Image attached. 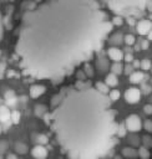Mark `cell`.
<instances>
[{
  "label": "cell",
  "instance_id": "obj_1",
  "mask_svg": "<svg viewBox=\"0 0 152 159\" xmlns=\"http://www.w3.org/2000/svg\"><path fill=\"white\" fill-rule=\"evenodd\" d=\"M111 29L96 0H46L22 15L19 66L25 76L60 80L100 50Z\"/></svg>",
  "mask_w": 152,
  "mask_h": 159
},
{
  "label": "cell",
  "instance_id": "obj_2",
  "mask_svg": "<svg viewBox=\"0 0 152 159\" xmlns=\"http://www.w3.org/2000/svg\"><path fill=\"white\" fill-rule=\"evenodd\" d=\"M52 101L46 113L62 152L69 159H101L113 144L118 124L115 122L111 101L96 88L76 84Z\"/></svg>",
  "mask_w": 152,
  "mask_h": 159
},
{
  "label": "cell",
  "instance_id": "obj_3",
  "mask_svg": "<svg viewBox=\"0 0 152 159\" xmlns=\"http://www.w3.org/2000/svg\"><path fill=\"white\" fill-rule=\"evenodd\" d=\"M125 127H126V129H127L128 132H132V133H136V132L141 130V128H142L141 118H140L137 114H130V116L126 118Z\"/></svg>",
  "mask_w": 152,
  "mask_h": 159
},
{
  "label": "cell",
  "instance_id": "obj_4",
  "mask_svg": "<svg viewBox=\"0 0 152 159\" xmlns=\"http://www.w3.org/2000/svg\"><path fill=\"white\" fill-rule=\"evenodd\" d=\"M141 98V91L136 87H130L126 92H125V99L127 103L130 104H135L140 101Z\"/></svg>",
  "mask_w": 152,
  "mask_h": 159
},
{
  "label": "cell",
  "instance_id": "obj_5",
  "mask_svg": "<svg viewBox=\"0 0 152 159\" xmlns=\"http://www.w3.org/2000/svg\"><path fill=\"white\" fill-rule=\"evenodd\" d=\"M31 155L34 159H46L49 155V152L44 145L37 144L31 149Z\"/></svg>",
  "mask_w": 152,
  "mask_h": 159
},
{
  "label": "cell",
  "instance_id": "obj_6",
  "mask_svg": "<svg viewBox=\"0 0 152 159\" xmlns=\"http://www.w3.org/2000/svg\"><path fill=\"white\" fill-rule=\"evenodd\" d=\"M107 56H108V58L112 60L113 62H120V61H122V58H123V52H122L118 47L111 46V47H108V50H107Z\"/></svg>",
  "mask_w": 152,
  "mask_h": 159
},
{
  "label": "cell",
  "instance_id": "obj_7",
  "mask_svg": "<svg viewBox=\"0 0 152 159\" xmlns=\"http://www.w3.org/2000/svg\"><path fill=\"white\" fill-rule=\"evenodd\" d=\"M136 29H137V32H138L140 35L145 36V35H147V34L152 30V22H151L150 20H141V21L137 24Z\"/></svg>",
  "mask_w": 152,
  "mask_h": 159
},
{
  "label": "cell",
  "instance_id": "obj_8",
  "mask_svg": "<svg viewBox=\"0 0 152 159\" xmlns=\"http://www.w3.org/2000/svg\"><path fill=\"white\" fill-rule=\"evenodd\" d=\"M45 92H46V87L42 86V84H32V86L30 87V91H29L31 98H39V97L42 96Z\"/></svg>",
  "mask_w": 152,
  "mask_h": 159
},
{
  "label": "cell",
  "instance_id": "obj_9",
  "mask_svg": "<svg viewBox=\"0 0 152 159\" xmlns=\"http://www.w3.org/2000/svg\"><path fill=\"white\" fill-rule=\"evenodd\" d=\"M4 99H5V102H6L7 106H14V104L16 103V101H17V99H16V96H15V92L11 91V89H7V91L5 92Z\"/></svg>",
  "mask_w": 152,
  "mask_h": 159
},
{
  "label": "cell",
  "instance_id": "obj_10",
  "mask_svg": "<svg viewBox=\"0 0 152 159\" xmlns=\"http://www.w3.org/2000/svg\"><path fill=\"white\" fill-rule=\"evenodd\" d=\"M143 78H145V75L141 71H135V72H132L130 75V82L133 83V84H137V83L142 82Z\"/></svg>",
  "mask_w": 152,
  "mask_h": 159
},
{
  "label": "cell",
  "instance_id": "obj_11",
  "mask_svg": "<svg viewBox=\"0 0 152 159\" xmlns=\"http://www.w3.org/2000/svg\"><path fill=\"white\" fill-rule=\"evenodd\" d=\"M105 84L107 87H116L118 84V80H117V76L113 75V73H108L105 78Z\"/></svg>",
  "mask_w": 152,
  "mask_h": 159
},
{
  "label": "cell",
  "instance_id": "obj_12",
  "mask_svg": "<svg viewBox=\"0 0 152 159\" xmlns=\"http://www.w3.org/2000/svg\"><path fill=\"white\" fill-rule=\"evenodd\" d=\"M121 154L122 157L125 158H128V159H133L135 157H137V150L133 149V148H130V147H126L121 150Z\"/></svg>",
  "mask_w": 152,
  "mask_h": 159
},
{
  "label": "cell",
  "instance_id": "obj_13",
  "mask_svg": "<svg viewBox=\"0 0 152 159\" xmlns=\"http://www.w3.org/2000/svg\"><path fill=\"white\" fill-rule=\"evenodd\" d=\"M10 111L6 106H0V120L1 122H7L10 120Z\"/></svg>",
  "mask_w": 152,
  "mask_h": 159
},
{
  "label": "cell",
  "instance_id": "obj_14",
  "mask_svg": "<svg viewBox=\"0 0 152 159\" xmlns=\"http://www.w3.org/2000/svg\"><path fill=\"white\" fill-rule=\"evenodd\" d=\"M14 149L17 154H26L27 153V145L22 142H16L14 145Z\"/></svg>",
  "mask_w": 152,
  "mask_h": 159
},
{
  "label": "cell",
  "instance_id": "obj_15",
  "mask_svg": "<svg viewBox=\"0 0 152 159\" xmlns=\"http://www.w3.org/2000/svg\"><path fill=\"white\" fill-rule=\"evenodd\" d=\"M46 111H47V108L44 104H36L34 107V113L36 117H44L46 114Z\"/></svg>",
  "mask_w": 152,
  "mask_h": 159
},
{
  "label": "cell",
  "instance_id": "obj_16",
  "mask_svg": "<svg viewBox=\"0 0 152 159\" xmlns=\"http://www.w3.org/2000/svg\"><path fill=\"white\" fill-rule=\"evenodd\" d=\"M122 71H123V67H122V65L120 62H113L111 65V73L117 76V75H121Z\"/></svg>",
  "mask_w": 152,
  "mask_h": 159
},
{
  "label": "cell",
  "instance_id": "obj_17",
  "mask_svg": "<svg viewBox=\"0 0 152 159\" xmlns=\"http://www.w3.org/2000/svg\"><path fill=\"white\" fill-rule=\"evenodd\" d=\"M95 88H96L100 93H102V94H107V93L110 92V91H108V87H107L105 83H102V82H96Z\"/></svg>",
  "mask_w": 152,
  "mask_h": 159
},
{
  "label": "cell",
  "instance_id": "obj_18",
  "mask_svg": "<svg viewBox=\"0 0 152 159\" xmlns=\"http://www.w3.org/2000/svg\"><path fill=\"white\" fill-rule=\"evenodd\" d=\"M20 119H21V114L19 111H12L10 113V120L14 123V124H19L20 123Z\"/></svg>",
  "mask_w": 152,
  "mask_h": 159
},
{
  "label": "cell",
  "instance_id": "obj_19",
  "mask_svg": "<svg viewBox=\"0 0 152 159\" xmlns=\"http://www.w3.org/2000/svg\"><path fill=\"white\" fill-rule=\"evenodd\" d=\"M137 155L141 159H148L150 158V152L145 148V147H140V149L137 150Z\"/></svg>",
  "mask_w": 152,
  "mask_h": 159
},
{
  "label": "cell",
  "instance_id": "obj_20",
  "mask_svg": "<svg viewBox=\"0 0 152 159\" xmlns=\"http://www.w3.org/2000/svg\"><path fill=\"white\" fill-rule=\"evenodd\" d=\"M120 96H121V93H120V91H117V89H112V91L108 92V99H110L111 102H116V101L120 98Z\"/></svg>",
  "mask_w": 152,
  "mask_h": 159
},
{
  "label": "cell",
  "instance_id": "obj_21",
  "mask_svg": "<svg viewBox=\"0 0 152 159\" xmlns=\"http://www.w3.org/2000/svg\"><path fill=\"white\" fill-rule=\"evenodd\" d=\"M151 66H152V63H151V61L147 60V58H145V60H142V61L140 62V67H141L142 70H145V71L151 70Z\"/></svg>",
  "mask_w": 152,
  "mask_h": 159
},
{
  "label": "cell",
  "instance_id": "obj_22",
  "mask_svg": "<svg viewBox=\"0 0 152 159\" xmlns=\"http://www.w3.org/2000/svg\"><path fill=\"white\" fill-rule=\"evenodd\" d=\"M135 42H136V37H135L132 34H128V35L125 36V43H126V45L132 46V45H135Z\"/></svg>",
  "mask_w": 152,
  "mask_h": 159
},
{
  "label": "cell",
  "instance_id": "obj_23",
  "mask_svg": "<svg viewBox=\"0 0 152 159\" xmlns=\"http://www.w3.org/2000/svg\"><path fill=\"white\" fill-rule=\"evenodd\" d=\"M112 25H115V26H121L122 24H123V19H122V16H120V15H116V16H113V19H112V22H111Z\"/></svg>",
  "mask_w": 152,
  "mask_h": 159
},
{
  "label": "cell",
  "instance_id": "obj_24",
  "mask_svg": "<svg viewBox=\"0 0 152 159\" xmlns=\"http://www.w3.org/2000/svg\"><path fill=\"white\" fill-rule=\"evenodd\" d=\"M126 132H127L126 127H125L123 124H120V125L117 127V132H116V134H117L118 137H125V135H126Z\"/></svg>",
  "mask_w": 152,
  "mask_h": 159
},
{
  "label": "cell",
  "instance_id": "obj_25",
  "mask_svg": "<svg viewBox=\"0 0 152 159\" xmlns=\"http://www.w3.org/2000/svg\"><path fill=\"white\" fill-rule=\"evenodd\" d=\"M47 142H49V138L46 135H44V134H39L37 135V143L40 145H45V144H47Z\"/></svg>",
  "mask_w": 152,
  "mask_h": 159
},
{
  "label": "cell",
  "instance_id": "obj_26",
  "mask_svg": "<svg viewBox=\"0 0 152 159\" xmlns=\"http://www.w3.org/2000/svg\"><path fill=\"white\" fill-rule=\"evenodd\" d=\"M7 147H9L7 142H6V140H4V139H0V155H1V154H4V153L7 150Z\"/></svg>",
  "mask_w": 152,
  "mask_h": 159
},
{
  "label": "cell",
  "instance_id": "obj_27",
  "mask_svg": "<svg viewBox=\"0 0 152 159\" xmlns=\"http://www.w3.org/2000/svg\"><path fill=\"white\" fill-rule=\"evenodd\" d=\"M111 42H112V43H115V45H118V43H121V42H122V36H121L120 34H116V35H113V36L111 37Z\"/></svg>",
  "mask_w": 152,
  "mask_h": 159
},
{
  "label": "cell",
  "instance_id": "obj_28",
  "mask_svg": "<svg viewBox=\"0 0 152 159\" xmlns=\"http://www.w3.org/2000/svg\"><path fill=\"white\" fill-rule=\"evenodd\" d=\"M86 76H88V77H92L93 76V70H92V67L88 65V63H86L85 65V72H83Z\"/></svg>",
  "mask_w": 152,
  "mask_h": 159
},
{
  "label": "cell",
  "instance_id": "obj_29",
  "mask_svg": "<svg viewBox=\"0 0 152 159\" xmlns=\"http://www.w3.org/2000/svg\"><path fill=\"white\" fill-rule=\"evenodd\" d=\"M143 127H145V129H146L148 133H152V120H151V119H147V120H145V123H143Z\"/></svg>",
  "mask_w": 152,
  "mask_h": 159
},
{
  "label": "cell",
  "instance_id": "obj_30",
  "mask_svg": "<svg viewBox=\"0 0 152 159\" xmlns=\"http://www.w3.org/2000/svg\"><path fill=\"white\" fill-rule=\"evenodd\" d=\"M98 68H100V71H106V68H107V62H106V60H100L98 61Z\"/></svg>",
  "mask_w": 152,
  "mask_h": 159
},
{
  "label": "cell",
  "instance_id": "obj_31",
  "mask_svg": "<svg viewBox=\"0 0 152 159\" xmlns=\"http://www.w3.org/2000/svg\"><path fill=\"white\" fill-rule=\"evenodd\" d=\"M151 92H152V87H151V86H148V84H143V86H142V93L148 94V93H151Z\"/></svg>",
  "mask_w": 152,
  "mask_h": 159
},
{
  "label": "cell",
  "instance_id": "obj_32",
  "mask_svg": "<svg viewBox=\"0 0 152 159\" xmlns=\"http://www.w3.org/2000/svg\"><path fill=\"white\" fill-rule=\"evenodd\" d=\"M143 112H145L146 114H152V104H151V103L146 104V106L143 107Z\"/></svg>",
  "mask_w": 152,
  "mask_h": 159
},
{
  "label": "cell",
  "instance_id": "obj_33",
  "mask_svg": "<svg viewBox=\"0 0 152 159\" xmlns=\"http://www.w3.org/2000/svg\"><path fill=\"white\" fill-rule=\"evenodd\" d=\"M123 60H125L127 63L132 62V61H133V56H132V53H126V55H123Z\"/></svg>",
  "mask_w": 152,
  "mask_h": 159
},
{
  "label": "cell",
  "instance_id": "obj_34",
  "mask_svg": "<svg viewBox=\"0 0 152 159\" xmlns=\"http://www.w3.org/2000/svg\"><path fill=\"white\" fill-rule=\"evenodd\" d=\"M132 70H133V67L131 66V65H126V67H125V73H127L128 76L132 73Z\"/></svg>",
  "mask_w": 152,
  "mask_h": 159
},
{
  "label": "cell",
  "instance_id": "obj_35",
  "mask_svg": "<svg viewBox=\"0 0 152 159\" xmlns=\"http://www.w3.org/2000/svg\"><path fill=\"white\" fill-rule=\"evenodd\" d=\"M141 48H142V50H147V48H148V41H147V40H143V41L141 42Z\"/></svg>",
  "mask_w": 152,
  "mask_h": 159
},
{
  "label": "cell",
  "instance_id": "obj_36",
  "mask_svg": "<svg viewBox=\"0 0 152 159\" xmlns=\"http://www.w3.org/2000/svg\"><path fill=\"white\" fill-rule=\"evenodd\" d=\"M6 159H17V155L14 154V153H10V154L6 155Z\"/></svg>",
  "mask_w": 152,
  "mask_h": 159
},
{
  "label": "cell",
  "instance_id": "obj_37",
  "mask_svg": "<svg viewBox=\"0 0 152 159\" xmlns=\"http://www.w3.org/2000/svg\"><path fill=\"white\" fill-rule=\"evenodd\" d=\"M1 35H2V21H1V14H0V40H1Z\"/></svg>",
  "mask_w": 152,
  "mask_h": 159
},
{
  "label": "cell",
  "instance_id": "obj_38",
  "mask_svg": "<svg viewBox=\"0 0 152 159\" xmlns=\"http://www.w3.org/2000/svg\"><path fill=\"white\" fill-rule=\"evenodd\" d=\"M77 76H78V78H80V80H85V76H86V75H85L83 72H78V73H77Z\"/></svg>",
  "mask_w": 152,
  "mask_h": 159
},
{
  "label": "cell",
  "instance_id": "obj_39",
  "mask_svg": "<svg viewBox=\"0 0 152 159\" xmlns=\"http://www.w3.org/2000/svg\"><path fill=\"white\" fill-rule=\"evenodd\" d=\"M147 41H152V30L147 34Z\"/></svg>",
  "mask_w": 152,
  "mask_h": 159
},
{
  "label": "cell",
  "instance_id": "obj_40",
  "mask_svg": "<svg viewBox=\"0 0 152 159\" xmlns=\"http://www.w3.org/2000/svg\"><path fill=\"white\" fill-rule=\"evenodd\" d=\"M132 62H133V66H132V67H136V68L140 67V61H135V60H133Z\"/></svg>",
  "mask_w": 152,
  "mask_h": 159
},
{
  "label": "cell",
  "instance_id": "obj_41",
  "mask_svg": "<svg viewBox=\"0 0 152 159\" xmlns=\"http://www.w3.org/2000/svg\"><path fill=\"white\" fill-rule=\"evenodd\" d=\"M127 21H128V24H130V25H133V24H135V20H133V19H131V17H128V20H127Z\"/></svg>",
  "mask_w": 152,
  "mask_h": 159
},
{
  "label": "cell",
  "instance_id": "obj_42",
  "mask_svg": "<svg viewBox=\"0 0 152 159\" xmlns=\"http://www.w3.org/2000/svg\"><path fill=\"white\" fill-rule=\"evenodd\" d=\"M0 134H1V127H0Z\"/></svg>",
  "mask_w": 152,
  "mask_h": 159
},
{
  "label": "cell",
  "instance_id": "obj_43",
  "mask_svg": "<svg viewBox=\"0 0 152 159\" xmlns=\"http://www.w3.org/2000/svg\"><path fill=\"white\" fill-rule=\"evenodd\" d=\"M151 71H152V66H151Z\"/></svg>",
  "mask_w": 152,
  "mask_h": 159
},
{
  "label": "cell",
  "instance_id": "obj_44",
  "mask_svg": "<svg viewBox=\"0 0 152 159\" xmlns=\"http://www.w3.org/2000/svg\"><path fill=\"white\" fill-rule=\"evenodd\" d=\"M151 82H152V80H151Z\"/></svg>",
  "mask_w": 152,
  "mask_h": 159
}]
</instances>
